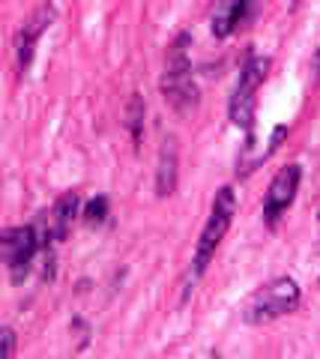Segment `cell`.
<instances>
[{"label": "cell", "mask_w": 320, "mask_h": 359, "mask_svg": "<svg viewBox=\"0 0 320 359\" xmlns=\"http://www.w3.org/2000/svg\"><path fill=\"white\" fill-rule=\"evenodd\" d=\"M189 45L192 36L180 33L165 57V75H162V96L176 114H192L197 108V87L192 78V63H189Z\"/></svg>", "instance_id": "cell-1"}, {"label": "cell", "mask_w": 320, "mask_h": 359, "mask_svg": "<svg viewBox=\"0 0 320 359\" xmlns=\"http://www.w3.org/2000/svg\"><path fill=\"white\" fill-rule=\"evenodd\" d=\"M300 285L293 282L291 276H279L272 278V282L260 285L255 294L246 299V306H242V320L251 323V327H263V323H272L284 318V314H291L300 309Z\"/></svg>", "instance_id": "cell-2"}, {"label": "cell", "mask_w": 320, "mask_h": 359, "mask_svg": "<svg viewBox=\"0 0 320 359\" xmlns=\"http://www.w3.org/2000/svg\"><path fill=\"white\" fill-rule=\"evenodd\" d=\"M234 216H237V195H234L230 186H222L213 198V207H209V219H207L204 231H201V240H197V245H195L192 282L207 273L209 261L216 257V249L222 245L225 233L230 231V224H234Z\"/></svg>", "instance_id": "cell-3"}, {"label": "cell", "mask_w": 320, "mask_h": 359, "mask_svg": "<svg viewBox=\"0 0 320 359\" xmlns=\"http://www.w3.org/2000/svg\"><path fill=\"white\" fill-rule=\"evenodd\" d=\"M267 72H270V57H260V54H251L246 60L239 72V81L234 87V96L228 102V114H230V123L239 129L251 132L255 126V108H258V90L260 84L267 81Z\"/></svg>", "instance_id": "cell-4"}, {"label": "cell", "mask_w": 320, "mask_h": 359, "mask_svg": "<svg viewBox=\"0 0 320 359\" xmlns=\"http://www.w3.org/2000/svg\"><path fill=\"white\" fill-rule=\"evenodd\" d=\"M42 249L39 231L25 224V228H9L4 231V255H6V266H9V278L15 285H21L33 266V257Z\"/></svg>", "instance_id": "cell-5"}, {"label": "cell", "mask_w": 320, "mask_h": 359, "mask_svg": "<svg viewBox=\"0 0 320 359\" xmlns=\"http://www.w3.org/2000/svg\"><path fill=\"white\" fill-rule=\"evenodd\" d=\"M300 177H302V168L300 165H284L281 171L272 177L267 201H263V219H267L270 228H275L279 219L291 210L293 198H296V189H300Z\"/></svg>", "instance_id": "cell-6"}, {"label": "cell", "mask_w": 320, "mask_h": 359, "mask_svg": "<svg viewBox=\"0 0 320 359\" xmlns=\"http://www.w3.org/2000/svg\"><path fill=\"white\" fill-rule=\"evenodd\" d=\"M51 18H54V6H39L36 13L27 18V25L18 30V36H15V60H18V69L21 72L30 69L33 51H36V42L42 36V30L51 25Z\"/></svg>", "instance_id": "cell-7"}, {"label": "cell", "mask_w": 320, "mask_h": 359, "mask_svg": "<svg viewBox=\"0 0 320 359\" xmlns=\"http://www.w3.org/2000/svg\"><path fill=\"white\" fill-rule=\"evenodd\" d=\"M176 180H180V147H176V138L162 141L159 150V165H156V195L159 198H171L176 192Z\"/></svg>", "instance_id": "cell-8"}, {"label": "cell", "mask_w": 320, "mask_h": 359, "mask_svg": "<svg viewBox=\"0 0 320 359\" xmlns=\"http://www.w3.org/2000/svg\"><path fill=\"white\" fill-rule=\"evenodd\" d=\"M75 216H78V195L75 192H66L57 198V204L51 210V228H48V237L54 243H60L66 233H69Z\"/></svg>", "instance_id": "cell-9"}, {"label": "cell", "mask_w": 320, "mask_h": 359, "mask_svg": "<svg viewBox=\"0 0 320 359\" xmlns=\"http://www.w3.org/2000/svg\"><path fill=\"white\" fill-rule=\"evenodd\" d=\"M242 18H246V4H222L216 6L213 18H209V30L216 39H225L242 25Z\"/></svg>", "instance_id": "cell-10"}, {"label": "cell", "mask_w": 320, "mask_h": 359, "mask_svg": "<svg viewBox=\"0 0 320 359\" xmlns=\"http://www.w3.org/2000/svg\"><path fill=\"white\" fill-rule=\"evenodd\" d=\"M144 114H147V105H144V99L135 93V96H132V102H129V111H126L129 132H132V141H135V147H141V141H144Z\"/></svg>", "instance_id": "cell-11"}, {"label": "cell", "mask_w": 320, "mask_h": 359, "mask_svg": "<svg viewBox=\"0 0 320 359\" xmlns=\"http://www.w3.org/2000/svg\"><path fill=\"white\" fill-rule=\"evenodd\" d=\"M105 219H108V198L99 195L84 207V224L87 228H99V224H105Z\"/></svg>", "instance_id": "cell-12"}, {"label": "cell", "mask_w": 320, "mask_h": 359, "mask_svg": "<svg viewBox=\"0 0 320 359\" xmlns=\"http://www.w3.org/2000/svg\"><path fill=\"white\" fill-rule=\"evenodd\" d=\"M0 339H4V353H0V359H13V353H15V330L13 327H4Z\"/></svg>", "instance_id": "cell-13"}, {"label": "cell", "mask_w": 320, "mask_h": 359, "mask_svg": "<svg viewBox=\"0 0 320 359\" xmlns=\"http://www.w3.org/2000/svg\"><path fill=\"white\" fill-rule=\"evenodd\" d=\"M317 72H320V51H317Z\"/></svg>", "instance_id": "cell-14"}]
</instances>
